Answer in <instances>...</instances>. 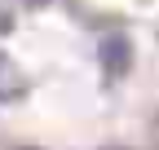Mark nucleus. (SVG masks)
Returning a JSON list of instances; mask_svg holds the SVG:
<instances>
[{"mask_svg":"<svg viewBox=\"0 0 159 150\" xmlns=\"http://www.w3.org/2000/svg\"><path fill=\"white\" fill-rule=\"evenodd\" d=\"M97 58H102V66L111 75H124L128 71V40H124V35H106L102 49H97Z\"/></svg>","mask_w":159,"mask_h":150,"instance_id":"obj_1","label":"nucleus"}]
</instances>
